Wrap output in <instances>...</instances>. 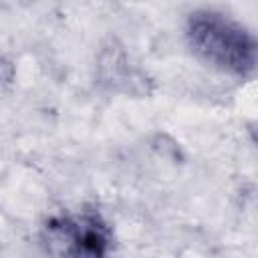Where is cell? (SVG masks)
<instances>
[{
	"instance_id": "1",
	"label": "cell",
	"mask_w": 258,
	"mask_h": 258,
	"mask_svg": "<svg viewBox=\"0 0 258 258\" xmlns=\"http://www.w3.org/2000/svg\"><path fill=\"white\" fill-rule=\"evenodd\" d=\"M187 38L194 50L210 64L246 77L256 69V42L238 22L218 12H196L187 20Z\"/></svg>"
},
{
	"instance_id": "2",
	"label": "cell",
	"mask_w": 258,
	"mask_h": 258,
	"mask_svg": "<svg viewBox=\"0 0 258 258\" xmlns=\"http://www.w3.org/2000/svg\"><path fill=\"white\" fill-rule=\"evenodd\" d=\"M46 242L52 252L71 256H103L109 252L111 234L99 214L87 212L73 218H56L46 224Z\"/></svg>"
}]
</instances>
